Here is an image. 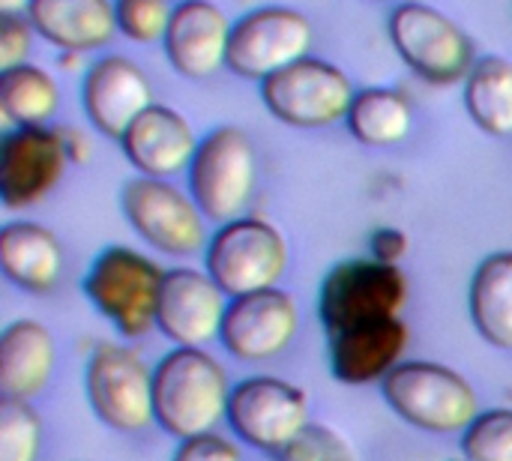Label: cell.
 <instances>
[{
	"mask_svg": "<svg viewBox=\"0 0 512 461\" xmlns=\"http://www.w3.org/2000/svg\"><path fill=\"white\" fill-rule=\"evenodd\" d=\"M228 399L225 369L201 348H177L153 369V420L180 441L213 432Z\"/></svg>",
	"mask_w": 512,
	"mask_h": 461,
	"instance_id": "obj_1",
	"label": "cell"
},
{
	"mask_svg": "<svg viewBox=\"0 0 512 461\" xmlns=\"http://www.w3.org/2000/svg\"><path fill=\"white\" fill-rule=\"evenodd\" d=\"M165 270L126 246L99 252L84 276L87 300L126 336L141 339L156 327Z\"/></svg>",
	"mask_w": 512,
	"mask_h": 461,
	"instance_id": "obj_2",
	"label": "cell"
},
{
	"mask_svg": "<svg viewBox=\"0 0 512 461\" xmlns=\"http://www.w3.org/2000/svg\"><path fill=\"white\" fill-rule=\"evenodd\" d=\"M408 303V276L399 264L354 258L336 264L321 285V324L327 336L402 318Z\"/></svg>",
	"mask_w": 512,
	"mask_h": 461,
	"instance_id": "obj_3",
	"label": "cell"
},
{
	"mask_svg": "<svg viewBox=\"0 0 512 461\" xmlns=\"http://www.w3.org/2000/svg\"><path fill=\"white\" fill-rule=\"evenodd\" d=\"M387 405L423 432H465L477 420V393L453 369L438 363H399L381 381Z\"/></svg>",
	"mask_w": 512,
	"mask_h": 461,
	"instance_id": "obj_4",
	"label": "cell"
},
{
	"mask_svg": "<svg viewBox=\"0 0 512 461\" xmlns=\"http://www.w3.org/2000/svg\"><path fill=\"white\" fill-rule=\"evenodd\" d=\"M387 30L402 63L429 84L447 87L465 81L477 63L471 36L429 3H399L390 12Z\"/></svg>",
	"mask_w": 512,
	"mask_h": 461,
	"instance_id": "obj_5",
	"label": "cell"
},
{
	"mask_svg": "<svg viewBox=\"0 0 512 461\" xmlns=\"http://www.w3.org/2000/svg\"><path fill=\"white\" fill-rule=\"evenodd\" d=\"M258 162L249 135L240 126H216L198 141L189 165V195L210 222H231L243 216L255 192Z\"/></svg>",
	"mask_w": 512,
	"mask_h": 461,
	"instance_id": "obj_6",
	"label": "cell"
},
{
	"mask_svg": "<svg viewBox=\"0 0 512 461\" xmlns=\"http://www.w3.org/2000/svg\"><path fill=\"white\" fill-rule=\"evenodd\" d=\"M210 279L234 300L276 288L288 270V243L264 219L240 216L210 237L204 255Z\"/></svg>",
	"mask_w": 512,
	"mask_h": 461,
	"instance_id": "obj_7",
	"label": "cell"
},
{
	"mask_svg": "<svg viewBox=\"0 0 512 461\" xmlns=\"http://www.w3.org/2000/svg\"><path fill=\"white\" fill-rule=\"evenodd\" d=\"M354 96L351 78L312 54L261 81L267 111L297 129H321L345 120Z\"/></svg>",
	"mask_w": 512,
	"mask_h": 461,
	"instance_id": "obj_8",
	"label": "cell"
},
{
	"mask_svg": "<svg viewBox=\"0 0 512 461\" xmlns=\"http://www.w3.org/2000/svg\"><path fill=\"white\" fill-rule=\"evenodd\" d=\"M120 210L144 243L165 255H195L207 240L204 213L192 195L162 177H132L120 189Z\"/></svg>",
	"mask_w": 512,
	"mask_h": 461,
	"instance_id": "obj_9",
	"label": "cell"
},
{
	"mask_svg": "<svg viewBox=\"0 0 512 461\" xmlns=\"http://www.w3.org/2000/svg\"><path fill=\"white\" fill-rule=\"evenodd\" d=\"M315 30L300 9L258 6L234 21L228 69L240 78L264 81L279 69L309 57Z\"/></svg>",
	"mask_w": 512,
	"mask_h": 461,
	"instance_id": "obj_10",
	"label": "cell"
},
{
	"mask_svg": "<svg viewBox=\"0 0 512 461\" xmlns=\"http://www.w3.org/2000/svg\"><path fill=\"white\" fill-rule=\"evenodd\" d=\"M87 399L93 414L117 432H141L153 423V369L123 348L99 345L87 360Z\"/></svg>",
	"mask_w": 512,
	"mask_h": 461,
	"instance_id": "obj_11",
	"label": "cell"
},
{
	"mask_svg": "<svg viewBox=\"0 0 512 461\" xmlns=\"http://www.w3.org/2000/svg\"><path fill=\"white\" fill-rule=\"evenodd\" d=\"M225 420L240 441L276 456L309 426V402L288 381L249 378L231 390Z\"/></svg>",
	"mask_w": 512,
	"mask_h": 461,
	"instance_id": "obj_12",
	"label": "cell"
},
{
	"mask_svg": "<svg viewBox=\"0 0 512 461\" xmlns=\"http://www.w3.org/2000/svg\"><path fill=\"white\" fill-rule=\"evenodd\" d=\"M69 153L60 129L15 126L0 144V201L6 210H27L48 198L66 171Z\"/></svg>",
	"mask_w": 512,
	"mask_h": 461,
	"instance_id": "obj_13",
	"label": "cell"
},
{
	"mask_svg": "<svg viewBox=\"0 0 512 461\" xmlns=\"http://www.w3.org/2000/svg\"><path fill=\"white\" fill-rule=\"evenodd\" d=\"M228 303V294L210 279V273L177 267L162 279L156 327L177 348H201L222 336Z\"/></svg>",
	"mask_w": 512,
	"mask_h": 461,
	"instance_id": "obj_14",
	"label": "cell"
},
{
	"mask_svg": "<svg viewBox=\"0 0 512 461\" xmlns=\"http://www.w3.org/2000/svg\"><path fill=\"white\" fill-rule=\"evenodd\" d=\"M81 105L99 135L123 141L129 126L153 105V87L129 57L105 54L84 72Z\"/></svg>",
	"mask_w": 512,
	"mask_h": 461,
	"instance_id": "obj_15",
	"label": "cell"
},
{
	"mask_svg": "<svg viewBox=\"0 0 512 461\" xmlns=\"http://www.w3.org/2000/svg\"><path fill=\"white\" fill-rule=\"evenodd\" d=\"M300 312L291 294L279 288L234 297L222 321V345L237 360L261 363L282 354L297 336Z\"/></svg>",
	"mask_w": 512,
	"mask_h": 461,
	"instance_id": "obj_16",
	"label": "cell"
},
{
	"mask_svg": "<svg viewBox=\"0 0 512 461\" xmlns=\"http://www.w3.org/2000/svg\"><path fill=\"white\" fill-rule=\"evenodd\" d=\"M234 21L213 0H180L162 39L168 63L192 81L216 75L228 66V42Z\"/></svg>",
	"mask_w": 512,
	"mask_h": 461,
	"instance_id": "obj_17",
	"label": "cell"
},
{
	"mask_svg": "<svg viewBox=\"0 0 512 461\" xmlns=\"http://www.w3.org/2000/svg\"><path fill=\"white\" fill-rule=\"evenodd\" d=\"M198 141L189 120L168 108L153 102L123 135L120 147L129 159V165L144 177H174L180 171H189Z\"/></svg>",
	"mask_w": 512,
	"mask_h": 461,
	"instance_id": "obj_18",
	"label": "cell"
},
{
	"mask_svg": "<svg viewBox=\"0 0 512 461\" xmlns=\"http://www.w3.org/2000/svg\"><path fill=\"white\" fill-rule=\"evenodd\" d=\"M411 342V330L402 318H387L378 324L354 327L330 336V369L342 384H372L384 381L399 363Z\"/></svg>",
	"mask_w": 512,
	"mask_h": 461,
	"instance_id": "obj_19",
	"label": "cell"
},
{
	"mask_svg": "<svg viewBox=\"0 0 512 461\" xmlns=\"http://www.w3.org/2000/svg\"><path fill=\"white\" fill-rule=\"evenodd\" d=\"M27 18L36 36L69 54L105 48L117 33L114 0H30Z\"/></svg>",
	"mask_w": 512,
	"mask_h": 461,
	"instance_id": "obj_20",
	"label": "cell"
},
{
	"mask_svg": "<svg viewBox=\"0 0 512 461\" xmlns=\"http://www.w3.org/2000/svg\"><path fill=\"white\" fill-rule=\"evenodd\" d=\"M0 270L12 285L45 294L60 282L63 249L45 225L9 222L0 231Z\"/></svg>",
	"mask_w": 512,
	"mask_h": 461,
	"instance_id": "obj_21",
	"label": "cell"
},
{
	"mask_svg": "<svg viewBox=\"0 0 512 461\" xmlns=\"http://www.w3.org/2000/svg\"><path fill=\"white\" fill-rule=\"evenodd\" d=\"M54 369V339L39 321H12L0 336V393L33 399L45 390Z\"/></svg>",
	"mask_w": 512,
	"mask_h": 461,
	"instance_id": "obj_22",
	"label": "cell"
},
{
	"mask_svg": "<svg viewBox=\"0 0 512 461\" xmlns=\"http://www.w3.org/2000/svg\"><path fill=\"white\" fill-rule=\"evenodd\" d=\"M471 321L477 333L501 348L512 351V252H492L471 279Z\"/></svg>",
	"mask_w": 512,
	"mask_h": 461,
	"instance_id": "obj_23",
	"label": "cell"
},
{
	"mask_svg": "<svg viewBox=\"0 0 512 461\" xmlns=\"http://www.w3.org/2000/svg\"><path fill=\"white\" fill-rule=\"evenodd\" d=\"M465 111L486 135H512V63L507 57L489 54L474 63L465 78Z\"/></svg>",
	"mask_w": 512,
	"mask_h": 461,
	"instance_id": "obj_24",
	"label": "cell"
},
{
	"mask_svg": "<svg viewBox=\"0 0 512 461\" xmlns=\"http://www.w3.org/2000/svg\"><path fill=\"white\" fill-rule=\"evenodd\" d=\"M345 123L360 144L390 147L411 132L414 111L405 93L393 87H366L354 96Z\"/></svg>",
	"mask_w": 512,
	"mask_h": 461,
	"instance_id": "obj_25",
	"label": "cell"
},
{
	"mask_svg": "<svg viewBox=\"0 0 512 461\" xmlns=\"http://www.w3.org/2000/svg\"><path fill=\"white\" fill-rule=\"evenodd\" d=\"M60 108L57 81L33 63L0 69V111L12 126H45Z\"/></svg>",
	"mask_w": 512,
	"mask_h": 461,
	"instance_id": "obj_26",
	"label": "cell"
},
{
	"mask_svg": "<svg viewBox=\"0 0 512 461\" xmlns=\"http://www.w3.org/2000/svg\"><path fill=\"white\" fill-rule=\"evenodd\" d=\"M42 426L21 399H0V461H36Z\"/></svg>",
	"mask_w": 512,
	"mask_h": 461,
	"instance_id": "obj_27",
	"label": "cell"
},
{
	"mask_svg": "<svg viewBox=\"0 0 512 461\" xmlns=\"http://www.w3.org/2000/svg\"><path fill=\"white\" fill-rule=\"evenodd\" d=\"M468 461H512V411L480 414L462 438Z\"/></svg>",
	"mask_w": 512,
	"mask_h": 461,
	"instance_id": "obj_28",
	"label": "cell"
},
{
	"mask_svg": "<svg viewBox=\"0 0 512 461\" xmlns=\"http://www.w3.org/2000/svg\"><path fill=\"white\" fill-rule=\"evenodd\" d=\"M174 6L168 0H114L117 30L138 45L162 42L171 24Z\"/></svg>",
	"mask_w": 512,
	"mask_h": 461,
	"instance_id": "obj_29",
	"label": "cell"
},
{
	"mask_svg": "<svg viewBox=\"0 0 512 461\" xmlns=\"http://www.w3.org/2000/svg\"><path fill=\"white\" fill-rule=\"evenodd\" d=\"M276 461H360L354 447L330 426L309 423L288 447L276 453Z\"/></svg>",
	"mask_w": 512,
	"mask_h": 461,
	"instance_id": "obj_30",
	"label": "cell"
},
{
	"mask_svg": "<svg viewBox=\"0 0 512 461\" xmlns=\"http://www.w3.org/2000/svg\"><path fill=\"white\" fill-rule=\"evenodd\" d=\"M33 36L36 30L27 15H0V69L27 63Z\"/></svg>",
	"mask_w": 512,
	"mask_h": 461,
	"instance_id": "obj_31",
	"label": "cell"
},
{
	"mask_svg": "<svg viewBox=\"0 0 512 461\" xmlns=\"http://www.w3.org/2000/svg\"><path fill=\"white\" fill-rule=\"evenodd\" d=\"M174 461H243L237 447L228 444L225 438L207 432L198 438H189L180 444V450L174 453Z\"/></svg>",
	"mask_w": 512,
	"mask_h": 461,
	"instance_id": "obj_32",
	"label": "cell"
},
{
	"mask_svg": "<svg viewBox=\"0 0 512 461\" xmlns=\"http://www.w3.org/2000/svg\"><path fill=\"white\" fill-rule=\"evenodd\" d=\"M408 249H411V240L399 228H378L369 237V255L384 264H399L408 255Z\"/></svg>",
	"mask_w": 512,
	"mask_h": 461,
	"instance_id": "obj_33",
	"label": "cell"
},
{
	"mask_svg": "<svg viewBox=\"0 0 512 461\" xmlns=\"http://www.w3.org/2000/svg\"><path fill=\"white\" fill-rule=\"evenodd\" d=\"M60 135H63V144H66L69 162H87L90 147H87L84 135H81L78 129H60Z\"/></svg>",
	"mask_w": 512,
	"mask_h": 461,
	"instance_id": "obj_34",
	"label": "cell"
},
{
	"mask_svg": "<svg viewBox=\"0 0 512 461\" xmlns=\"http://www.w3.org/2000/svg\"><path fill=\"white\" fill-rule=\"evenodd\" d=\"M30 0H0V15H27Z\"/></svg>",
	"mask_w": 512,
	"mask_h": 461,
	"instance_id": "obj_35",
	"label": "cell"
}]
</instances>
